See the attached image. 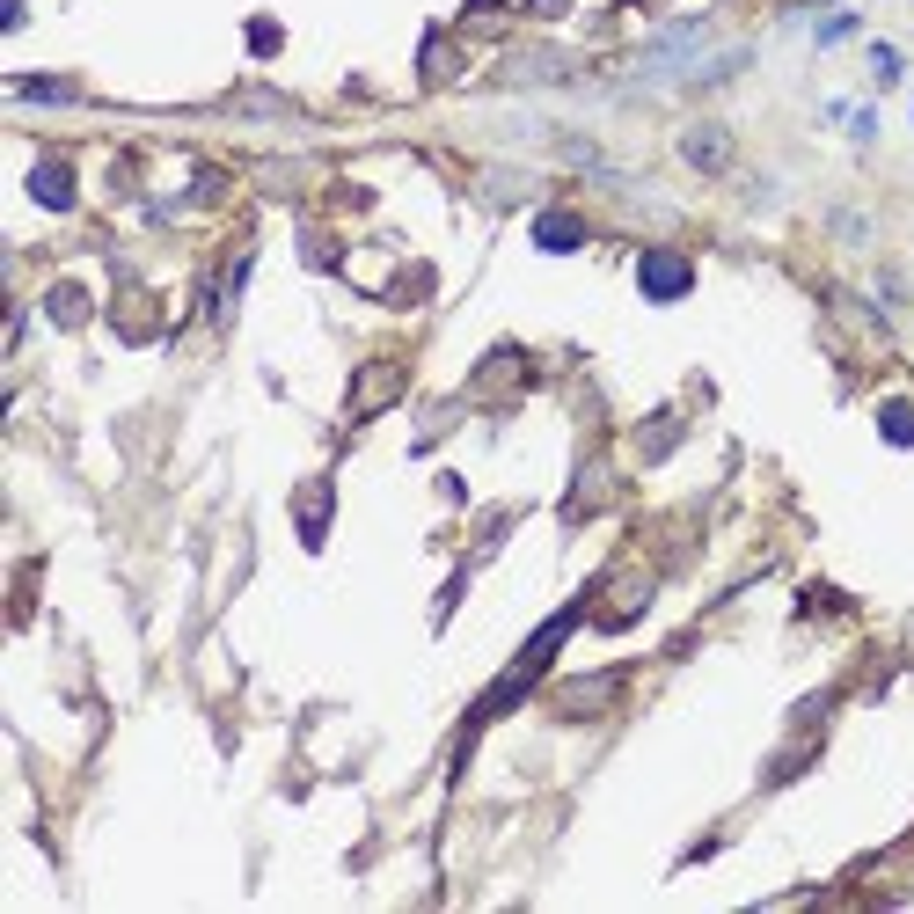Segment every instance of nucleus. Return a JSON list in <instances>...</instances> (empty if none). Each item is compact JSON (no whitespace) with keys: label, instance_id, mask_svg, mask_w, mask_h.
<instances>
[{"label":"nucleus","instance_id":"nucleus-3","mask_svg":"<svg viewBox=\"0 0 914 914\" xmlns=\"http://www.w3.org/2000/svg\"><path fill=\"white\" fill-rule=\"evenodd\" d=\"M37 198L44 205H66V169H37Z\"/></svg>","mask_w":914,"mask_h":914},{"label":"nucleus","instance_id":"nucleus-1","mask_svg":"<svg viewBox=\"0 0 914 914\" xmlns=\"http://www.w3.org/2000/svg\"><path fill=\"white\" fill-rule=\"evenodd\" d=\"M644 293H666V300L688 293V264H681V256H651V264H644Z\"/></svg>","mask_w":914,"mask_h":914},{"label":"nucleus","instance_id":"nucleus-2","mask_svg":"<svg viewBox=\"0 0 914 914\" xmlns=\"http://www.w3.org/2000/svg\"><path fill=\"white\" fill-rule=\"evenodd\" d=\"M534 234H542V242H549V249H571V242H578V220H542V227H534Z\"/></svg>","mask_w":914,"mask_h":914},{"label":"nucleus","instance_id":"nucleus-4","mask_svg":"<svg viewBox=\"0 0 914 914\" xmlns=\"http://www.w3.org/2000/svg\"><path fill=\"white\" fill-rule=\"evenodd\" d=\"M885 432H893V439H914V410H885Z\"/></svg>","mask_w":914,"mask_h":914}]
</instances>
